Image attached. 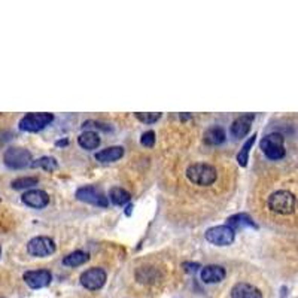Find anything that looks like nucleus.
I'll return each instance as SVG.
<instances>
[{
	"label": "nucleus",
	"instance_id": "nucleus-1",
	"mask_svg": "<svg viewBox=\"0 0 298 298\" xmlns=\"http://www.w3.org/2000/svg\"><path fill=\"white\" fill-rule=\"evenodd\" d=\"M187 177L191 184L198 187H210L216 182L218 172L207 163H194L187 169Z\"/></svg>",
	"mask_w": 298,
	"mask_h": 298
},
{
	"label": "nucleus",
	"instance_id": "nucleus-2",
	"mask_svg": "<svg viewBox=\"0 0 298 298\" xmlns=\"http://www.w3.org/2000/svg\"><path fill=\"white\" fill-rule=\"evenodd\" d=\"M267 206L271 212L277 213V215H291L295 210L297 206V198L291 191L286 189H279L274 191L268 200H267Z\"/></svg>",
	"mask_w": 298,
	"mask_h": 298
},
{
	"label": "nucleus",
	"instance_id": "nucleus-3",
	"mask_svg": "<svg viewBox=\"0 0 298 298\" xmlns=\"http://www.w3.org/2000/svg\"><path fill=\"white\" fill-rule=\"evenodd\" d=\"M3 163L6 167L12 170H21L27 166H32V152L26 148H16L11 146L3 154Z\"/></svg>",
	"mask_w": 298,
	"mask_h": 298
},
{
	"label": "nucleus",
	"instance_id": "nucleus-4",
	"mask_svg": "<svg viewBox=\"0 0 298 298\" xmlns=\"http://www.w3.org/2000/svg\"><path fill=\"white\" fill-rule=\"evenodd\" d=\"M260 148L268 160H282L285 157V139L281 133H271L263 137Z\"/></svg>",
	"mask_w": 298,
	"mask_h": 298
},
{
	"label": "nucleus",
	"instance_id": "nucleus-5",
	"mask_svg": "<svg viewBox=\"0 0 298 298\" xmlns=\"http://www.w3.org/2000/svg\"><path fill=\"white\" fill-rule=\"evenodd\" d=\"M54 121L52 113H27L19 120V130L27 133H37Z\"/></svg>",
	"mask_w": 298,
	"mask_h": 298
},
{
	"label": "nucleus",
	"instance_id": "nucleus-6",
	"mask_svg": "<svg viewBox=\"0 0 298 298\" xmlns=\"http://www.w3.org/2000/svg\"><path fill=\"white\" fill-rule=\"evenodd\" d=\"M235 239V231L228 225H216L206 231V240L215 246H230Z\"/></svg>",
	"mask_w": 298,
	"mask_h": 298
},
{
	"label": "nucleus",
	"instance_id": "nucleus-7",
	"mask_svg": "<svg viewBox=\"0 0 298 298\" xmlns=\"http://www.w3.org/2000/svg\"><path fill=\"white\" fill-rule=\"evenodd\" d=\"M27 252L32 256L45 258V256H49L55 252V243L48 235H37V237H33L32 240L27 243Z\"/></svg>",
	"mask_w": 298,
	"mask_h": 298
},
{
	"label": "nucleus",
	"instance_id": "nucleus-8",
	"mask_svg": "<svg viewBox=\"0 0 298 298\" xmlns=\"http://www.w3.org/2000/svg\"><path fill=\"white\" fill-rule=\"evenodd\" d=\"M79 282L88 291H98L106 283V271L100 267L90 268V270H87L81 274Z\"/></svg>",
	"mask_w": 298,
	"mask_h": 298
},
{
	"label": "nucleus",
	"instance_id": "nucleus-9",
	"mask_svg": "<svg viewBox=\"0 0 298 298\" xmlns=\"http://www.w3.org/2000/svg\"><path fill=\"white\" fill-rule=\"evenodd\" d=\"M76 198L84 203L93 204L97 207H108V204H109V200L105 195V192L100 191L97 187H91V185L79 188L76 191Z\"/></svg>",
	"mask_w": 298,
	"mask_h": 298
},
{
	"label": "nucleus",
	"instance_id": "nucleus-10",
	"mask_svg": "<svg viewBox=\"0 0 298 298\" xmlns=\"http://www.w3.org/2000/svg\"><path fill=\"white\" fill-rule=\"evenodd\" d=\"M24 282L27 283V286H30L32 289H41V288H47L48 285L52 281V274L48 270H30L26 271L23 276Z\"/></svg>",
	"mask_w": 298,
	"mask_h": 298
},
{
	"label": "nucleus",
	"instance_id": "nucleus-11",
	"mask_svg": "<svg viewBox=\"0 0 298 298\" xmlns=\"http://www.w3.org/2000/svg\"><path fill=\"white\" fill-rule=\"evenodd\" d=\"M21 202L32 209H44L49 203V195L42 189H29L21 195Z\"/></svg>",
	"mask_w": 298,
	"mask_h": 298
},
{
	"label": "nucleus",
	"instance_id": "nucleus-12",
	"mask_svg": "<svg viewBox=\"0 0 298 298\" xmlns=\"http://www.w3.org/2000/svg\"><path fill=\"white\" fill-rule=\"evenodd\" d=\"M253 120H255L253 113H245V115H240L239 118H235L234 121H233V124H231V128H230L233 137L243 139L249 133Z\"/></svg>",
	"mask_w": 298,
	"mask_h": 298
},
{
	"label": "nucleus",
	"instance_id": "nucleus-13",
	"mask_svg": "<svg viewBox=\"0 0 298 298\" xmlns=\"http://www.w3.org/2000/svg\"><path fill=\"white\" fill-rule=\"evenodd\" d=\"M231 298H263V294L251 283L239 282L231 289Z\"/></svg>",
	"mask_w": 298,
	"mask_h": 298
},
{
	"label": "nucleus",
	"instance_id": "nucleus-14",
	"mask_svg": "<svg viewBox=\"0 0 298 298\" xmlns=\"http://www.w3.org/2000/svg\"><path fill=\"white\" fill-rule=\"evenodd\" d=\"M200 277L204 283H220L225 277V268L216 264L203 267Z\"/></svg>",
	"mask_w": 298,
	"mask_h": 298
},
{
	"label": "nucleus",
	"instance_id": "nucleus-15",
	"mask_svg": "<svg viewBox=\"0 0 298 298\" xmlns=\"http://www.w3.org/2000/svg\"><path fill=\"white\" fill-rule=\"evenodd\" d=\"M124 155V148L123 146H110L100 152L95 154V160L100 163H113L121 160Z\"/></svg>",
	"mask_w": 298,
	"mask_h": 298
},
{
	"label": "nucleus",
	"instance_id": "nucleus-16",
	"mask_svg": "<svg viewBox=\"0 0 298 298\" xmlns=\"http://www.w3.org/2000/svg\"><path fill=\"white\" fill-rule=\"evenodd\" d=\"M203 141L206 145H210V146H220L225 142V131L224 128L220 126L210 127L206 130L203 136Z\"/></svg>",
	"mask_w": 298,
	"mask_h": 298
},
{
	"label": "nucleus",
	"instance_id": "nucleus-17",
	"mask_svg": "<svg viewBox=\"0 0 298 298\" xmlns=\"http://www.w3.org/2000/svg\"><path fill=\"white\" fill-rule=\"evenodd\" d=\"M78 143L81 148L87 149V151H93L100 146V136L95 131H84L82 134H79Z\"/></svg>",
	"mask_w": 298,
	"mask_h": 298
},
{
	"label": "nucleus",
	"instance_id": "nucleus-18",
	"mask_svg": "<svg viewBox=\"0 0 298 298\" xmlns=\"http://www.w3.org/2000/svg\"><path fill=\"white\" fill-rule=\"evenodd\" d=\"M227 225L231 227L235 231V228H245V227H251V228H258V225L253 222L251 216L248 213H237L233 215L227 220Z\"/></svg>",
	"mask_w": 298,
	"mask_h": 298
},
{
	"label": "nucleus",
	"instance_id": "nucleus-19",
	"mask_svg": "<svg viewBox=\"0 0 298 298\" xmlns=\"http://www.w3.org/2000/svg\"><path fill=\"white\" fill-rule=\"evenodd\" d=\"M90 255L84 251H75L63 258V264L67 267H79L85 263H88Z\"/></svg>",
	"mask_w": 298,
	"mask_h": 298
},
{
	"label": "nucleus",
	"instance_id": "nucleus-20",
	"mask_svg": "<svg viewBox=\"0 0 298 298\" xmlns=\"http://www.w3.org/2000/svg\"><path fill=\"white\" fill-rule=\"evenodd\" d=\"M109 198L110 202L115 204V206H126V204L130 202L131 195H130V192L126 191L124 188L115 187V188H110Z\"/></svg>",
	"mask_w": 298,
	"mask_h": 298
},
{
	"label": "nucleus",
	"instance_id": "nucleus-21",
	"mask_svg": "<svg viewBox=\"0 0 298 298\" xmlns=\"http://www.w3.org/2000/svg\"><path fill=\"white\" fill-rule=\"evenodd\" d=\"M256 141V134H252L251 137L246 141V143L242 146V149H240V152L237 154V163H239V166L240 167H246L248 166V160H249V152H251L252 146H253V143Z\"/></svg>",
	"mask_w": 298,
	"mask_h": 298
},
{
	"label": "nucleus",
	"instance_id": "nucleus-22",
	"mask_svg": "<svg viewBox=\"0 0 298 298\" xmlns=\"http://www.w3.org/2000/svg\"><path fill=\"white\" fill-rule=\"evenodd\" d=\"M33 169H42L45 172H54L57 169V160L52 157H41L32 163Z\"/></svg>",
	"mask_w": 298,
	"mask_h": 298
},
{
	"label": "nucleus",
	"instance_id": "nucleus-23",
	"mask_svg": "<svg viewBox=\"0 0 298 298\" xmlns=\"http://www.w3.org/2000/svg\"><path fill=\"white\" fill-rule=\"evenodd\" d=\"M39 179L36 176H23V177H18V179H14L11 182V187L14 189H26V188H32L34 185H37Z\"/></svg>",
	"mask_w": 298,
	"mask_h": 298
},
{
	"label": "nucleus",
	"instance_id": "nucleus-24",
	"mask_svg": "<svg viewBox=\"0 0 298 298\" xmlns=\"http://www.w3.org/2000/svg\"><path fill=\"white\" fill-rule=\"evenodd\" d=\"M136 277H137V281H139V282L151 283L155 281V277H157V271H155V270H152V268H141V270H137Z\"/></svg>",
	"mask_w": 298,
	"mask_h": 298
},
{
	"label": "nucleus",
	"instance_id": "nucleus-25",
	"mask_svg": "<svg viewBox=\"0 0 298 298\" xmlns=\"http://www.w3.org/2000/svg\"><path fill=\"white\" fill-rule=\"evenodd\" d=\"M136 118L142 123H145V124H154L161 118V113L160 112H155V113H146V112L145 113H136Z\"/></svg>",
	"mask_w": 298,
	"mask_h": 298
},
{
	"label": "nucleus",
	"instance_id": "nucleus-26",
	"mask_svg": "<svg viewBox=\"0 0 298 298\" xmlns=\"http://www.w3.org/2000/svg\"><path fill=\"white\" fill-rule=\"evenodd\" d=\"M141 143L145 146V148H152L154 143H155V133L152 130H148L142 134Z\"/></svg>",
	"mask_w": 298,
	"mask_h": 298
},
{
	"label": "nucleus",
	"instance_id": "nucleus-27",
	"mask_svg": "<svg viewBox=\"0 0 298 298\" xmlns=\"http://www.w3.org/2000/svg\"><path fill=\"white\" fill-rule=\"evenodd\" d=\"M182 267H184V270H185L187 273H194V271H197L198 268H202V266H200L198 263H184Z\"/></svg>",
	"mask_w": 298,
	"mask_h": 298
},
{
	"label": "nucleus",
	"instance_id": "nucleus-28",
	"mask_svg": "<svg viewBox=\"0 0 298 298\" xmlns=\"http://www.w3.org/2000/svg\"><path fill=\"white\" fill-rule=\"evenodd\" d=\"M69 145V139L66 137V139H62V141L55 142V146H67Z\"/></svg>",
	"mask_w": 298,
	"mask_h": 298
},
{
	"label": "nucleus",
	"instance_id": "nucleus-29",
	"mask_svg": "<svg viewBox=\"0 0 298 298\" xmlns=\"http://www.w3.org/2000/svg\"><path fill=\"white\" fill-rule=\"evenodd\" d=\"M131 209H133V206H131V204H128V207L126 209V215H130V213H131Z\"/></svg>",
	"mask_w": 298,
	"mask_h": 298
},
{
	"label": "nucleus",
	"instance_id": "nucleus-30",
	"mask_svg": "<svg viewBox=\"0 0 298 298\" xmlns=\"http://www.w3.org/2000/svg\"><path fill=\"white\" fill-rule=\"evenodd\" d=\"M0 252H2V248H0Z\"/></svg>",
	"mask_w": 298,
	"mask_h": 298
}]
</instances>
